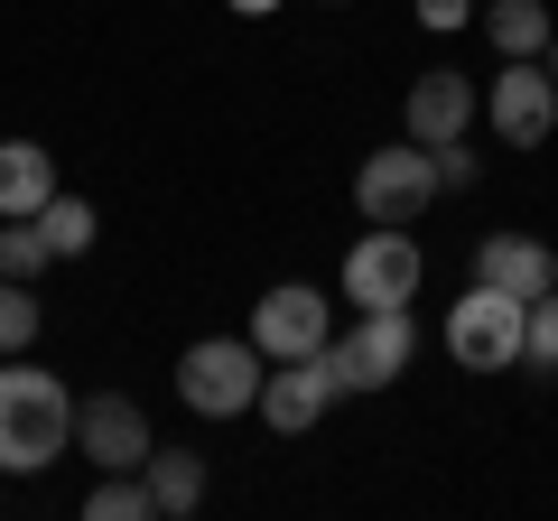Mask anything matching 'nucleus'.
<instances>
[{
  "label": "nucleus",
  "instance_id": "obj_1",
  "mask_svg": "<svg viewBox=\"0 0 558 521\" xmlns=\"http://www.w3.org/2000/svg\"><path fill=\"white\" fill-rule=\"evenodd\" d=\"M75 447V401L65 381L38 363L0 354V475H47V465Z\"/></svg>",
  "mask_w": 558,
  "mask_h": 521
},
{
  "label": "nucleus",
  "instance_id": "obj_2",
  "mask_svg": "<svg viewBox=\"0 0 558 521\" xmlns=\"http://www.w3.org/2000/svg\"><path fill=\"white\" fill-rule=\"evenodd\" d=\"M410 354H418L410 307H354V326L326 336V373H336V391H391V381L410 373Z\"/></svg>",
  "mask_w": 558,
  "mask_h": 521
},
{
  "label": "nucleus",
  "instance_id": "obj_3",
  "mask_svg": "<svg viewBox=\"0 0 558 521\" xmlns=\"http://www.w3.org/2000/svg\"><path fill=\"white\" fill-rule=\"evenodd\" d=\"M260 373H270V354L252 336H205L178 354V401L205 410V420H233V410L260 401Z\"/></svg>",
  "mask_w": 558,
  "mask_h": 521
},
{
  "label": "nucleus",
  "instance_id": "obj_4",
  "mask_svg": "<svg viewBox=\"0 0 558 521\" xmlns=\"http://www.w3.org/2000/svg\"><path fill=\"white\" fill-rule=\"evenodd\" d=\"M521 336H531V299H512V289H484L475 280L457 307H447V354H457L465 373H512Z\"/></svg>",
  "mask_w": 558,
  "mask_h": 521
},
{
  "label": "nucleus",
  "instance_id": "obj_5",
  "mask_svg": "<svg viewBox=\"0 0 558 521\" xmlns=\"http://www.w3.org/2000/svg\"><path fill=\"white\" fill-rule=\"evenodd\" d=\"M354 205H363V223H418L428 205H438V159H428L418 141L373 149V159L354 168Z\"/></svg>",
  "mask_w": 558,
  "mask_h": 521
},
{
  "label": "nucleus",
  "instance_id": "obj_6",
  "mask_svg": "<svg viewBox=\"0 0 558 521\" xmlns=\"http://www.w3.org/2000/svg\"><path fill=\"white\" fill-rule=\"evenodd\" d=\"M428 280V252L410 242V223H373V233L344 252V299L354 307H410Z\"/></svg>",
  "mask_w": 558,
  "mask_h": 521
},
{
  "label": "nucleus",
  "instance_id": "obj_7",
  "mask_svg": "<svg viewBox=\"0 0 558 521\" xmlns=\"http://www.w3.org/2000/svg\"><path fill=\"white\" fill-rule=\"evenodd\" d=\"M484 121L502 131V149H539V141L558 131V84H549V65H539V57H502L494 94H484Z\"/></svg>",
  "mask_w": 558,
  "mask_h": 521
},
{
  "label": "nucleus",
  "instance_id": "obj_8",
  "mask_svg": "<svg viewBox=\"0 0 558 521\" xmlns=\"http://www.w3.org/2000/svg\"><path fill=\"white\" fill-rule=\"evenodd\" d=\"M326 336H336V307H326V289H307V280H279L270 299L252 307V344H260L270 363L326 354Z\"/></svg>",
  "mask_w": 558,
  "mask_h": 521
},
{
  "label": "nucleus",
  "instance_id": "obj_9",
  "mask_svg": "<svg viewBox=\"0 0 558 521\" xmlns=\"http://www.w3.org/2000/svg\"><path fill=\"white\" fill-rule=\"evenodd\" d=\"M75 447L102 465V475H131V465H149V410L131 401V391H94V401H75Z\"/></svg>",
  "mask_w": 558,
  "mask_h": 521
},
{
  "label": "nucleus",
  "instance_id": "obj_10",
  "mask_svg": "<svg viewBox=\"0 0 558 521\" xmlns=\"http://www.w3.org/2000/svg\"><path fill=\"white\" fill-rule=\"evenodd\" d=\"M326 401H344L336 373H326V354H289V363H270V373H260V401H252V410L279 428V438H299V428L326 420Z\"/></svg>",
  "mask_w": 558,
  "mask_h": 521
},
{
  "label": "nucleus",
  "instance_id": "obj_11",
  "mask_svg": "<svg viewBox=\"0 0 558 521\" xmlns=\"http://www.w3.org/2000/svg\"><path fill=\"white\" fill-rule=\"evenodd\" d=\"M475 112H484V94H475L465 75H447V65H438V75H418L410 102H400V121H410V141H418V149L465 141V131H475Z\"/></svg>",
  "mask_w": 558,
  "mask_h": 521
},
{
  "label": "nucleus",
  "instance_id": "obj_12",
  "mask_svg": "<svg viewBox=\"0 0 558 521\" xmlns=\"http://www.w3.org/2000/svg\"><path fill=\"white\" fill-rule=\"evenodd\" d=\"M475 280L512 289V299H539V289H558V252L539 233H484L475 242Z\"/></svg>",
  "mask_w": 558,
  "mask_h": 521
},
{
  "label": "nucleus",
  "instance_id": "obj_13",
  "mask_svg": "<svg viewBox=\"0 0 558 521\" xmlns=\"http://www.w3.org/2000/svg\"><path fill=\"white\" fill-rule=\"evenodd\" d=\"M140 475H149L159 521H186V512L205 502V457H196V447H149V465H140Z\"/></svg>",
  "mask_w": 558,
  "mask_h": 521
},
{
  "label": "nucleus",
  "instance_id": "obj_14",
  "mask_svg": "<svg viewBox=\"0 0 558 521\" xmlns=\"http://www.w3.org/2000/svg\"><path fill=\"white\" fill-rule=\"evenodd\" d=\"M57 196V159L38 141H0V215H38Z\"/></svg>",
  "mask_w": 558,
  "mask_h": 521
},
{
  "label": "nucleus",
  "instance_id": "obj_15",
  "mask_svg": "<svg viewBox=\"0 0 558 521\" xmlns=\"http://www.w3.org/2000/svg\"><path fill=\"white\" fill-rule=\"evenodd\" d=\"M484 38H494V57H539L549 47V0H484Z\"/></svg>",
  "mask_w": 558,
  "mask_h": 521
},
{
  "label": "nucleus",
  "instance_id": "obj_16",
  "mask_svg": "<svg viewBox=\"0 0 558 521\" xmlns=\"http://www.w3.org/2000/svg\"><path fill=\"white\" fill-rule=\"evenodd\" d=\"M38 233H47V252H57V260L94 252V205H84V196H65V186H57V196L38 205Z\"/></svg>",
  "mask_w": 558,
  "mask_h": 521
},
{
  "label": "nucleus",
  "instance_id": "obj_17",
  "mask_svg": "<svg viewBox=\"0 0 558 521\" xmlns=\"http://www.w3.org/2000/svg\"><path fill=\"white\" fill-rule=\"evenodd\" d=\"M84 512L94 521H159V502H149V475L131 465V475H102L94 494H84Z\"/></svg>",
  "mask_w": 558,
  "mask_h": 521
},
{
  "label": "nucleus",
  "instance_id": "obj_18",
  "mask_svg": "<svg viewBox=\"0 0 558 521\" xmlns=\"http://www.w3.org/2000/svg\"><path fill=\"white\" fill-rule=\"evenodd\" d=\"M47 233H38V215H0V280H38L47 270Z\"/></svg>",
  "mask_w": 558,
  "mask_h": 521
},
{
  "label": "nucleus",
  "instance_id": "obj_19",
  "mask_svg": "<svg viewBox=\"0 0 558 521\" xmlns=\"http://www.w3.org/2000/svg\"><path fill=\"white\" fill-rule=\"evenodd\" d=\"M38 344V299L28 280H0V354H28Z\"/></svg>",
  "mask_w": 558,
  "mask_h": 521
},
{
  "label": "nucleus",
  "instance_id": "obj_20",
  "mask_svg": "<svg viewBox=\"0 0 558 521\" xmlns=\"http://www.w3.org/2000/svg\"><path fill=\"white\" fill-rule=\"evenodd\" d=\"M521 363H531V373H558V289H539V299H531V336H521Z\"/></svg>",
  "mask_w": 558,
  "mask_h": 521
},
{
  "label": "nucleus",
  "instance_id": "obj_21",
  "mask_svg": "<svg viewBox=\"0 0 558 521\" xmlns=\"http://www.w3.org/2000/svg\"><path fill=\"white\" fill-rule=\"evenodd\" d=\"M428 159H438V196H465V186L484 178V159H475V149H465V141H438V149H428Z\"/></svg>",
  "mask_w": 558,
  "mask_h": 521
},
{
  "label": "nucleus",
  "instance_id": "obj_22",
  "mask_svg": "<svg viewBox=\"0 0 558 521\" xmlns=\"http://www.w3.org/2000/svg\"><path fill=\"white\" fill-rule=\"evenodd\" d=\"M410 10H418V28H465L475 20V0H410Z\"/></svg>",
  "mask_w": 558,
  "mask_h": 521
},
{
  "label": "nucleus",
  "instance_id": "obj_23",
  "mask_svg": "<svg viewBox=\"0 0 558 521\" xmlns=\"http://www.w3.org/2000/svg\"><path fill=\"white\" fill-rule=\"evenodd\" d=\"M223 10H242V20H270V10H279V0H223Z\"/></svg>",
  "mask_w": 558,
  "mask_h": 521
},
{
  "label": "nucleus",
  "instance_id": "obj_24",
  "mask_svg": "<svg viewBox=\"0 0 558 521\" xmlns=\"http://www.w3.org/2000/svg\"><path fill=\"white\" fill-rule=\"evenodd\" d=\"M539 65H549V84H558V28H549V47H539Z\"/></svg>",
  "mask_w": 558,
  "mask_h": 521
}]
</instances>
